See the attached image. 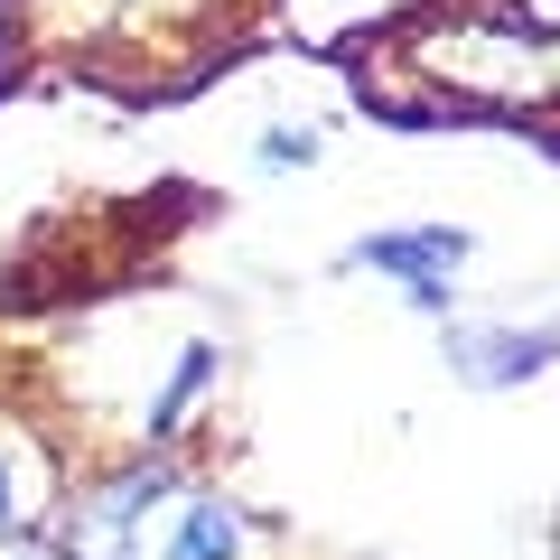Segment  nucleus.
Instances as JSON below:
<instances>
[{"mask_svg":"<svg viewBox=\"0 0 560 560\" xmlns=\"http://www.w3.org/2000/svg\"><path fill=\"white\" fill-rule=\"evenodd\" d=\"M206 383H215V346H178V364H168V393L150 401V430H178L187 420V401H206Z\"/></svg>","mask_w":560,"mask_h":560,"instance_id":"nucleus-5","label":"nucleus"},{"mask_svg":"<svg viewBox=\"0 0 560 560\" xmlns=\"http://www.w3.org/2000/svg\"><path fill=\"white\" fill-rule=\"evenodd\" d=\"M448 364H458V383H533L551 374V327H458L448 337Z\"/></svg>","mask_w":560,"mask_h":560,"instance_id":"nucleus-3","label":"nucleus"},{"mask_svg":"<svg viewBox=\"0 0 560 560\" xmlns=\"http://www.w3.org/2000/svg\"><path fill=\"white\" fill-rule=\"evenodd\" d=\"M234 551H243L234 504H215V495L178 504V523H168V560H234Z\"/></svg>","mask_w":560,"mask_h":560,"instance_id":"nucleus-4","label":"nucleus"},{"mask_svg":"<svg viewBox=\"0 0 560 560\" xmlns=\"http://www.w3.org/2000/svg\"><path fill=\"white\" fill-rule=\"evenodd\" d=\"M467 253H477V243H467L458 224H383V234H364L346 261H355V271L401 280V300L440 318V308H448V271H458Z\"/></svg>","mask_w":560,"mask_h":560,"instance_id":"nucleus-1","label":"nucleus"},{"mask_svg":"<svg viewBox=\"0 0 560 560\" xmlns=\"http://www.w3.org/2000/svg\"><path fill=\"white\" fill-rule=\"evenodd\" d=\"M168 495V467L160 458H140L131 477H113L94 504L75 514V533H66V560H131L140 551V514Z\"/></svg>","mask_w":560,"mask_h":560,"instance_id":"nucleus-2","label":"nucleus"},{"mask_svg":"<svg viewBox=\"0 0 560 560\" xmlns=\"http://www.w3.org/2000/svg\"><path fill=\"white\" fill-rule=\"evenodd\" d=\"M10 514H20V486H10V467H0V533H10Z\"/></svg>","mask_w":560,"mask_h":560,"instance_id":"nucleus-7","label":"nucleus"},{"mask_svg":"<svg viewBox=\"0 0 560 560\" xmlns=\"http://www.w3.org/2000/svg\"><path fill=\"white\" fill-rule=\"evenodd\" d=\"M308 160H318V131H300V121L261 131V168H308Z\"/></svg>","mask_w":560,"mask_h":560,"instance_id":"nucleus-6","label":"nucleus"},{"mask_svg":"<svg viewBox=\"0 0 560 560\" xmlns=\"http://www.w3.org/2000/svg\"><path fill=\"white\" fill-rule=\"evenodd\" d=\"M0 560H47V551H20V541H0Z\"/></svg>","mask_w":560,"mask_h":560,"instance_id":"nucleus-8","label":"nucleus"}]
</instances>
